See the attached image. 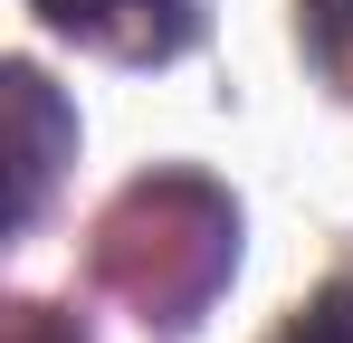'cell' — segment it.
<instances>
[{
	"instance_id": "cell-1",
	"label": "cell",
	"mask_w": 353,
	"mask_h": 343,
	"mask_svg": "<svg viewBox=\"0 0 353 343\" xmlns=\"http://www.w3.org/2000/svg\"><path fill=\"white\" fill-rule=\"evenodd\" d=\"M230 248H239L230 200L201 172H163V181H134L96 220V277L115 286L134 315L181 324V315L210 305V286L230 277Z\"/></svg>"
},
{
	"instance_id": "cell-2",
	"label": "cell",
	"mask_w": 353,
	"mask_h": 343,
	"mask_svg": "<svg viewBox=\"0 0 353 343\" xmlns=\"http://www.w3.org/2000/svg\"><path fill=\"white\" fill-rule=\"evenodd\" d=\"M39 10L67 39H96L115 57H153L172 39H191V0H39Z\"/></svg>"
},
{
	"instance_id": "cell-3",
	"label": "cell",
	"mask_w": 353,
	"mask_h": 343,
	"mask_svg": "<svg viewBox=\"0 0 353 343\" xmlns=\"http://www.w3.org/2000/svg\"><path fill=\"white\" fill-rule=\"evenodd\" d=\"M315 10V48H325V67L353 86V0H305Z\"/></svg>"
},
{
	"instance_id": "cell-4",
	"label": "cell",
	"mask_w": 353,
	"mask_h": 343,
	"mask_svg": "<svg viewBox=\"0 0 353 343\" xmlns=\"http://www.w3.org/2000/svg\"><path fill=\"white\" fill-rule=\"evenodd\" d=\"M287 343H353V286H334V295H325V305H315Z\"/></svg>"
},
{
	"instance_id": "cell-5",
	"label": "cell",
	"mask_w": 353,
	"mask_h": 343,
	"mask_svg": "<svg viewBox=\"0 0 353 343\" xmlns=\"http://www.w3.org/2000/svg\"><path fill=\"white\" fill-rule=\"evenodd\" d=\"M10 343H77V334H67L48 305H19V315H10Z\"/></svg>"
}]
</instances>
